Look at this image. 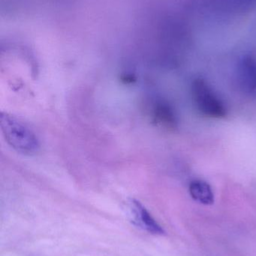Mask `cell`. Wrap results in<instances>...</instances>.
<instances>
[{
    "label": "cell",
    "instance_id": "cell-3",
    "mask_svg": "<svg viewBox=\"0 0 256 256\" xmlns=\"http://www.w3.org/2000/svg\"><path fill=\"white\" fill-rule=\"evenodd\" d=\"M130 210L134 222L140 228L156 236H163L165 230L153 218L150 212L138 200H132L130 202Z\"/></svg>",
    "mask_w": 256,
    "mask_h": 256
},
{
    "label": "cell",
    "instance_id": "cell-4",
    "mask_svg": "<svg viewBox=\"0 0 256 256\" xmlns=\"http://www.w3.org/2000/svg\"><path fill=\"white\" fill-rule=\"evenodd\" d=\"M189 192L192 200L204 206H211L214 202V194L207 182L202 180H192L189 184Z\"/></svg>",
    "mask_w": 256,
    "mask_h": 256
},
{
    "label": "cell",
    "instance_id": "cell-1",
    "mask_svg": "<svg viewBox=\"0 0 256 256\" xmlns=\"http://www.w3.org/2000/svg\"><path fill=\"white\" fill-rule=\"evenodd\" d=\"M0 127L5 140L16 152L32 155L39 150L40 146L35 132L15 116L2 112Z\"/></svg>",
    "mask_w": 256,
    "mask_h": 256
},
{
    "label": "cell",
    "instance_id": "cell-2",
    "mask_svg": "<svg viewBox=\"0 0 256 256\" xmlns=\"http://www.w3.org/2000/svg\"><path fill=\"white\" fill-rule=\"evenodd\" d=\"M192 96L197 110L204 116L212 118H223L226 116L225 104L204 80H194Z\"/></svg>",
    "mask_w": 256,
    "mask_h": 256
},
{
    "label": "cell",
    "instance_id": "cell-5",
    "mask_svg": "<svg viewBox=\"0 0 256 256\" xmlns=\"http://www.w3.org/2000/svg\"><path fill=\"white\" fill-rule=\"evenodd\" d=\"M240 79L246 88L256 90V64L252 60H246L240 67Z\"/></svg>",
    "mask_w": 256,
    "mask_h": 256
}]
</instances>
